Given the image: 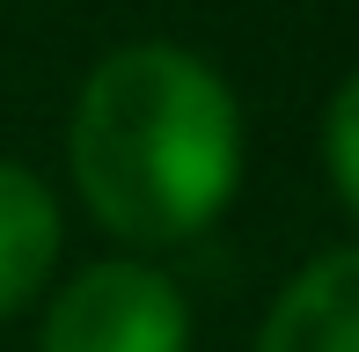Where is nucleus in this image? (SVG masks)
Returning a JSON list of instances; mask_svg holds the SVG:
<instances>
[{"instance_id": "obj_5", "label": "nucleus", "mask_w": 359, "mask_h": 352, "mask_svg": "<svg viewBox=\"0 0 359 352\" xmlns=\"http://www.w3.org/2000/svg\"><path fill=\"white\" fill-rule=\"evenodd\" d=\"M323 169H330L345 213L359 220V74L330 95V110H323Z\"/></svg>"}, {"instance_id": "obj_4", "label": "nucleus", "mask_w": 359, "mask_h": 352, "mask_svg": "<svg viewBox=\"0 0 359 352\" xmlns=\"http://www.w3.org/2000/svg\"><path fill=\"white\" fill-rule=\"evenodd\" d=\"M52 264H59V198L44 191L37 169L0 154V323L44 294Z\"/></svg>"}, {"instance_id": "obj_3", "label": "nucleus", "mask_w": 359, "mask_h": 352, "mask_svg": "<svg viewBox=\"0 0 359 352\" xmlns=\"http://www.w3.org/2000/svg\"><path fill=\"white\" fill-rule=\"evenodd\" d=\"M257 352H359V243L323 250L279 286Z\"/></svg>"}, {"instance_id": "obj_1", "label": "nucleus", "mask_w": 359, "mask_h": 352, "mask_svg": "<svg viewBox=\"0 0 359 352\" xmlns=\"http://www.w3.org/2000/svg\"><path fill=\"white\" fill-rule=\"evenodd\" d=\"M74 191L118 243L169 250L213 228L242 184L235 88L169 37L118 44L88 67L67 118Z\"/></svg>"}, {"instance_id": "obj_2", "label": "nucleus", "mask_w": 359, "mask_h": 352, "mask_svg": "<svg viewBox=\"0 0 359 352\" xmlns=\"http://www.w3.org/2000/svg\"><path fill=\"white\" fill-rule=\"evenodd\" d=\"M37 352H191V301L169 271L103 257L59 286Z\"/></svg>"}]
</instances>
